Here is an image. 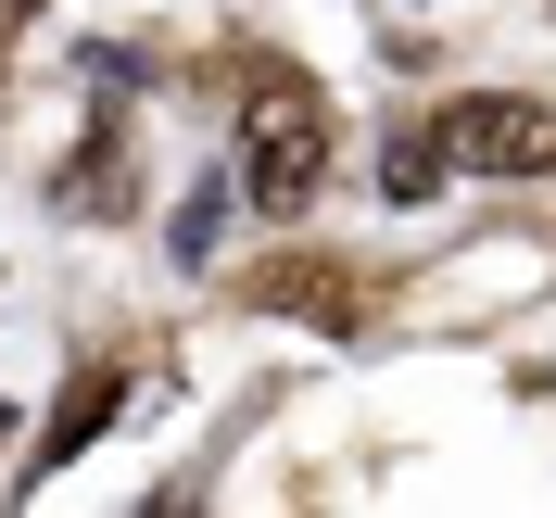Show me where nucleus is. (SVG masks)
<instances>
[{
    "mask_svg": "<svg viewBox=\"0 0 556 518\" xmlns=\"http://www.w3.org/2000/svg\"><path fill=\"white\" fill-rule=\"evenodd\" d=\"M215 241H228V177H203L177 203V266H215Z\"/></svg>",
    "mask_w": 556,
    "mask_h": 518,
    "instance_id": "obj_5",
    "label": "nucleus"
},
{
    "mask_svg": "<svg viewBox=\"0 0 556 518\" xmlns=\"http://www.w3.org/2000/svg\"><path fill=\"white\" fill-rule=\"evenodd\" d=\"M114 405H127V380H114V367H89V380L64 392V417L38 430V468H64V455H89V443L114 430Z\"/></svg>",
    "mask_w": 556,
    "mask_h": 518,
    "instance_id": "obj_3",
    "label": "nucleus"
},
{
    "mask_svg": "<svg viewBox=\"0 0 556 518\" xmlns=\"http://www.w3.org/2000/svg\"><path fill=\"white\" fill-rule=\"evenodd\" d=\"M329 190V102L304 76H253L241 89V203L253 215H304Z\"/></svg>",
    "mask_w": 556,
    "mask_h": 518,
    "instance_id": "obj_1",
    "label": "nucleus"
},
{
    "mask_svg": "<svg viewBox=\"0 0 556 518\" xmlns=\"http://www.w3.org/2000/svg\"><path fill=\"white\" fill-rule=\"evenodd\" d=\"M430 139H443V165H468V177H544L556 165V114L531 102V89H455V102L430 114Z\"/></svg>",
    "mask_w": 556,
    "mask_h": 518,
    "instance_id": "obj_2",
    "label": "nucleus"
},
{
    "mask_svg": "<svg viewBox=\"0 0 556 518\" xmlns=\"http://www.w3.org/2000/svg\"><path fill=\"white\" fill-rule=\"evenodd\" d=\"M266 304H291V316H316V329H354V304H342V278H316V266H291V278H266Z\"/></svg>",
    "mask_w": 556,
    "mask_h": 518,
    "instance_id": "obj_6",
    "label": "nucleus"
},
{
    "mask_svg": "<svg viewBox=\"0 0 556 518\" xmlns=\"http://www.w3.org/2000/svg\"><path fill=\"white\" fill-rule=\"evenodd\" d=\"M380 190H392V203H430V190H443V139H430V127L392 139V152H380Z\"/></svg>",
    "mask_w": 556,
    "mask_h": 518,
    "instance_id": "obj_4",
    "label": "nucleus"
}]
</instances>
